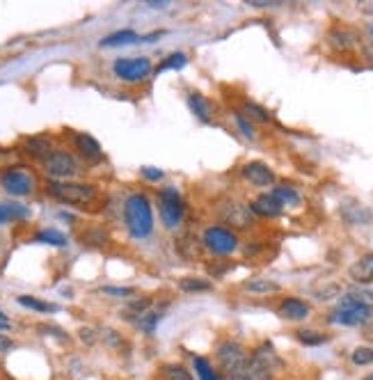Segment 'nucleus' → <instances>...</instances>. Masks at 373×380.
Returning <instances> with one entry per match:
<instances>
[{
	"label": "nucleus",
	"instance_id": "obj_26",
	"mask_svg": "<svg viewBox=\"0 0 373 380\" xmlns=\"http://www.w3.org/2000/svg\"><path fill=\"white\" fill-rule=\"evenodd\" d=\"M30 211L21 204H0V225L5 222H14V220H23L28 218Z\"/></svg>",
	"mask_w": 373,
	"mask_h": 380
},
{
	"label": "nucleus",
	"instance_id": "obj_34",
	"mask_svg": "<svg viewBox=\"0 0 373 380\" xmlns=\"http://www.w3.org/2000/svg\"><path fill=\"white\" fill-rule=\"evenodd\" d=\"M188 62V58L183 56V53H172V56H167L163 62L158 64V71H169V69H183Z\"/></svg>",
	"mask_w": 373,
	"mask_h": 380
},
{
	"label": "nucleus",
	"instance_id": "obj_27",
	"mask_svg": "<svg viewBox=\"0 0 373 380\" xmlns=\"http://www.w3.org/2000/svg\"><path fill=\"white\" fill-rule=\"evenodd\" d=\"M160 311H156V309H147L145 314H140L138 318H135V325H138V330L140 332H145V335H154L156 332V325H158L160 321Z\"/></svg>",
	"mask_w": 373,
	"mask_h": 380
},
{
	"label": "nucleus",
	"instance_id": "obj_18",
	"mask_svg": "<svg viewBox=\"0 0 373 380\" xmlns=\"http://www.w3.org/2000/svg\"><path fill=\"white\" fill-rule=\"evenodd\" d=\"M328 44L337 51H348L357 44V32L350 28H332L328 32Z\"/></svg>",
	"mask_w": 373,
	"mask_h": 380
},
{
	"label": "nucleus",
	"instance_id": "obj_48",
	"mask_svg": "<svg viewBox=\"0 0 373 380\" xmlns=\"http://www.w3.org/2000/svg\"><path fill=\"white\" fill-rule=\"evenodd\" d=\"M371 339H373V337H371Z\"/></svg>",
	"mask_w": 373,
	"mask_h": 380
},
{
	"label": "nucleus",
	"instance_id": "obj_47",
	"mask_svg": "<svg viewBox=\"0 0 373 380\" xmlns=\"http://www.w3.org/2000/svg\"><path fill=\"white\" fill-rule=\"evenodd\" d=\"M364 380H373V373H369V376H366Z\"/></svg>",
	"mask_w": 373,
	"mask_h": 380
},
{
	"label": "nucleus",
	"instance_id": "obj_22",
	"mask_svg": "<svg viewBox=\"0 0 373 380\" xmlns=\"http://www.w3.org/2000/svg\"><path fill=\"white\" fill-rule=\"evenodd\" d=\"M176 287H179L183 294H204V291L213 289V284L208 280H202V277H181V280L176 282Z\"/></svg>",
	"mask_w": 373,
	"mask_h": 380
},
{
	"label": "nucleus",
	"instance_id": "obj_45",
	"mask_svg": "<svg viewBox=\"0 0 373 380\" xmlns=\"http://www.w3.org/2000/svg\"><path fill=\"white\" fill-rule=\"evenodd\" d=\"M12 328V321H10V316L5 314L3 309H0V332H8Z\"/></svg>",
	"mask_w": 373,
	"mask_h": 380
},
{
	"label": "nucleus",
	"instance_id": "obj_42",
	"mask_svg": "<svg viewBox=\"0 0 373 380\" xmlns=\"http://www.w3.org/2000/svg\"><path fill=\"white\" fill-rule=\"evenodd\" d=\"M335 296H339V287H337V284H332V287L318 291V294H316L318 300H330V298H335Z\"/></svg>",
	"mask_w": 373,
	"mask_h": 380
},
{
	"label": "nucleus",
	"instance_id": "obj_29",
	"mask_svg": "<svg viewBox=\"0 0 373 380\" xmlns=\"http://www.w3.org/2000/svg\"><path fill=\"white\" fill-rule=\"evenodd\" d=\"M241 115H243L245 119L259 121V124H268V121H270V115H268L266 108L259 106V104H254V101H245V104H243Z\"/></svg>",
	"mask_w": 373,
	"mask_h": 380
},
{
	"label": "nucleus",
	"instance_id": "obj_5",
	"mask_svg": "<svg viewBox=\"0 0 373 380\" xmlns=\"http://www.w3.org/2000/svg\"><path fill=\"white\" fill-rule=\"evenodd\" d=\"M44 174L49 181H71L73 176L80 174V163L71 152L64 149H53V152L42 161Z\"/></svg>",
	"mask_w": 373,
	"mask_h": 380
},
{
	"label": "nucleus",
	"instance_id": "obj_43",
	"mask_svg": "<svg viewBox=\"0 0 373 380\" xmlns=\"http://www.w3.org/2000/svg\"><path fill=\"white\" fill-rule=\"evenodd\" d=\"M12 348H14V342H12L8 335L0 332V355H3V353H10Z\"/></svg>",
	"mask_w": 373,
	"mask_h": 380
},
{
	"label": "nucleus",
	"instance_id": "obj_13",
	"mask_svg": "<svg viewBox=\"0 0 373 380\" xmlns=\"http://www.w3.org/2000/svg\"><path fill=\"white\" fill-rule=\"evenodd\" d=\"M53 149H56L53 147V138L51 135H44V133L42 135H28V138L21 140V152L35 161H44Z\"/></svg>",
	"mask_w": 373,
	"mask_h": 380
},
{
	"label": "nucleus",
	"instance_id": "obj_28",
	"mask_svg": "<svg viewBox=\"0 0 373 380\" xmlns=\"http://www.w3.org/2000/svg\"><path fill=\"white\" fill-rule=\"evenodd\" d=\"M273 195L277 200H280L282 206H296L300 204V195H298V190L293 186H287V183H282V186H275L273 188Z\"/></svg>",
	"mask_w": 373,
	"mask_h": 380
},
{
	"label": "nucleus",
	"instance_id": "obj_30",
	"mask_svg": "<svg viewBox=\"0 0 373 380\" xmlns=\"http://www.w3.org/2000/svg\"><path fill=\"white\" fill-rule=\"evenodd\" d=\"M296 339L300 344H304V346H323V344L330 342L328 335H323V332H318V330H309V328L298 330L296 332Z\"/></svg>",
	"mask_w": 373,
	"mask_h": 380
},
{
	"label": "nucleus",
	"instance_id": "obj_36",
	"mask_svg": "<svg viewBox=\"0 0 373 380\" xmlns=\"http://www.w3.org/2000/svg\"><path fill=\"white\" fill-rule=\"evenodd\" d=\"M99 294L110 296V298H131L135 296V289L133 287H101Z\"/></svg>",
	"mask_w": 373,
	"mask_h": 380
},
{
	"label": "nucleus",
	"instance_id": "obj_41",
	"mask_svg": "<svg viewBox=\"0 0 373 380\" xmlns=\"http://www.w3.org/2000/svg\"><path fill=\"white\" fill-rule=\"evenodd\" d=\"M142 176H145V179H149V181L158 183L163 176H165V172H163V169H158V167H142Z\"/></svg>",
	"mask_w": 373,
	"mask_h": 380
},
{
	"label": "nucleus",
	"instance_id": "obj_31",
	"mask_svg": "<svg viewBox=\"0 0 373 380\" xmlns=\"http://www.w3.org/2000/svg\"><path fill=\"white\" fill-rule=\"evenodd\" d=\"M35 241L37 243H46V246H56V248H64L67 243V236L58 229H42V232L35 234Z\"/></svg>",
	"mask_w": 373,
	"mask_h": 380
},
{
	"label": "nucleus",
	"instance_id": "obj_15",
	"mask_svg": "<svg viewBox=\"0 0 373 380\" xmlns=\"http://www.w3.org/2000/svg\"><path fill=\"white\" fill-rule=\"evenodd\" d=\"M277 314H280L284 321H304L311 314V305L304 302L302 298H284V300L277 305Z\"/></svg>",
	"mask_w": 373,
	"mask_h": 380
},
{
	"label": "nucleus",
	"instance_id": "obj_38",
	"mask_svg": "<svg viewBox=\"0 0 373 380\" xmlns=\"http://www.w3.org/2000/svg\"><path fill=\"white\" fill-rule=\"evenodd\" d=\"M101 339H104L108 346H112V348H119V346L124 344L121 335H119L117 330H112V328H104V330H101Z\"/></svg>",
	"mask_w": 373,
	"mask_h": 380
},
{
	"label": "nucleus",
	"instance_id": "obj_1",
	"mask_svg": "<svg viewBox=\"0 0 373 380\" xmlns=\"http://www.w3.org/2000/svg\"><path fill=\"white\" fill-rule=\"evenodd\" d=\"M46 193L53 200L62 202V204H71L80 209L97 204L101 198L99 188L87 181H49L46 183Z\"/></svg>",
	"mask_w": 373,
	"mask_h": 380
},
{
	"label": "nucleus",
	"instance_id": "obj_17",
	"mask_svg": "<svg viewBox=\"0 0 373 380\" xmlns=\"http://www.w3.org/2000/svg\"><path fill=\"white\" fill-rule=\"evenodd\" d=\"M348 275L357 284H371L373 282V252L362 254L359 259L348 268Z\"/></svg>",
	"mask_w": 373,
	"mask_h": 380
},
{
	"label": "nucleus",
	"instance_id": "obj_19",
	"mask_svg": "<svg viewBox=\"0 0 373 380\" xmlns=\"http://www.w3.org/2000/svg\"><path fill=\"white\" fill-rule=\"evenodd\" d=\"M252 357L259 359V362H261L263 366H266V369L273 371V373L284 366L282 357L277 355V351L273 348V344H268V342H263L261 346H256V348L252 351Z\"/></svg>",
	"mask_w": 373,
	"mask_h": 380
},
{
	"label": "nucleus",
	"instance_id": "obj_21",
	"mask_svg": "<svg viewBox=\"0 0 373 380\" xmlns=\"http://www.w3.org/2000/svg\"><path fill=\"white\" fill-rule=\"evenodd\" d=\"M188 106H191V110L195 112V117H197V119L211 121V117H213V106H211V101L204 97V94L191 92V94H188Z\"/></svg>",
	"mask_w": 373,
	"mask_h": 380
},
{
	"label": "nucleus",
	"instance_id": "obj_35",
	"mask_svg": "<svg viewBox=\"0 0 373 380\" xmlns=\"http://www.w3.org/2000/svg\"><path fill=\"white\" fill-rule=\"evenodd\" d=\"M152 298H149V296H138V298H133V300L131 302H128V311H131V314H145V311L147 309H152Z\"/></svg>",
	"mask_w": 373,
	"mask_h": 380
},
{
	"label": "nucleus",
	"instance_id": "obj_16",
	"mask_svg": "<svg viewBox=\"0 0 373 380\" xmlns=\"http://www.w3.org/2000/svg\"><path fill=\"white\" fill-rule=\"evenodd\" d=\"M71 142H73V149H76L85 161H101L104 158V149H101L99 140L92 138L90 133H73Z\"/></svg>",
	"mask_w": 373,
	"mask_h": 380
},
{
	"label": "nucleus",
	"instance_id": "obj_3",
	"mask_svg": "<svg viewBox=\"0 0 373 380\" xmlns=\"http://www.w3.org/2000/svg\"><path fill=\"white\" fill-rule=\"evenodd\" d=\"M373 318V305H369L362 296L357 294H346L339 300V307L330 314V321L337 325H346V328H357Z\"/></svg>",
	"mask_w": 373,
	"mask_h": 380
},
{
	"label": "nucleus",
	"instance_id": "obj_11",
	"mask_svg": "<svg viewBox=\"0 0 373 380\" xmlns=\"http://www.w3.org/2000/svg\"><path fill=\"white\" fill-rule=\"evenodd\" d=\"M225 380H273V371L266 369L259 359L252 357V353L243 359L239 366H234L232 371L222 373Z\"/></svg>",
	"mask_w": 373,
	"mask_h": 380
},
{
	"label": "nucleus",
	"instance_id": "obj_12",
	"mask_svg": "<svg viewBox=\"0 0 373 380\" xmlns=\"http://www.w3.org/2000/svg\"><path fill=\"white\" fill-rule=\"evenodd\" d=\"M243 176H245V181H250L256 188H268L275 183V172L261 161L245 163V165H243Z\"/></svg>",
	"mask_w": 373,
	"mask_h": 380
},
{
	"label": "nucleus",
	"instance_id": "obj_32",
	"mask_svg": "<svg viewBox=\"0 0 373 380\" xmlns=\"http://www.w3.org/2000/svg\"><path fill=\"white\" fill-rule=\"evenodd\" d=\"M131 42H138V32H133V30H119V32H112V35H108L106 39H101V46H121V44H131Z\"/></svg>",
	"mask_w": 373,
	"mask_h": 380
},
{
	"label": "nucleus",
	"instance_id": "obj_10",
	"mask_svg": "<svg viewBox=\"0 0 373 380\" xmlns=\"http://www.w3.org/2000/svg\"><path fill=\"white\" fill-rule=\"evenodd\" d=\"M218 213H220V218L225 220L227 225H232L234 229H250L254 225V215L250 211V206L243 204V202H236V200L222 202Z\"/></svg>",
	"mask_w": 373,
	"mask_h": 380
},
{
	"label": "nucleus",
	"instance_id": "obj_40",
	"mask_svg": "<svg viewBox=\"0 0 373 380\" xmlns=\"http://www.w3.org/2000/svg\"><path fill=\"white\" fill-rule=\"evenodd\" d=\"M234 119H236V124H239V128L243 131V135H245V138H250V140H254V128H252V124H250V121L243 117L241 112H236Z\"/></svg>",
	"mask_w": 373,
	"mask_h": 380
},
{
	"label": "nucleus",
	"instance_id": "obj_8",
	"mask_svg": "<svg viewBox=\"0 0 373 380\" xmlns=\"http://www.w3.org/2000/svg\"><path fill=\"white\" fill-rule=\"evenodd\" d=\"M115 76L124 83H140L152 73V60L149 58H119L112 64Z\"/></svg>",
	"mask_w": 373,
	"mask_h": 380
},
{
	"label": "nucleus",
	"instance_id": "obj_25",
	"mask_svg": "<svg viewBox=\"0 0 373 380\" xmlns=\"http://www.w3.org/2000/svg\"><path fill=\"white\" fill-rule=\"evenodd\" d=\"M193 366H195V373H197V380H225L218 371L213 369V364L202 355L193 357Z\"/></svg>",
	"mask_w": 373,
	"mask_h": 380
},
{
	"label": "nucleus",
	"instance_id": "obj_37",
	"mask_svg": "<svg viewBox=\"0 0 373 380\" xmlns=\"http://www.w3.org/2000/svg\"><path fill=\"white\" fill-rule=\"evenodd\" d=\"M37 330L42 332V335H51V337L60 339V342H69V335H67V332H64L62 328H58V325L42 323V325H37Z\"/></svg>",
	"mask_w": 373,
	"mask_h": 380
},
{
	"label": "nucleus",
	"instance_id": "obj_44",
	"mask_svg": "<svg viewBox=\"0 0 373 380\" xmlns=\"http://www.w3.org/2000/svg\"><path fill=\"white\" fill-rule=\"evenodd\" d=\"M78 337L83 339V342H87V344H94L97 342V335L90 330V328H83V330H78Z\"/></svg>",
	"mask_w": 373,
	"mask_h": 380
},
{
	"label": "nucleus",
	"instance_id": "obj_6",
	"mask_svg": "<svg viewBox=\"0 0 373 380\" xmlns=\"http://www.w3.org/2000/svg\"><path fill=\"white\" fill-rule=\"evenodd\" d=\"M158 213L163 225L167 229H176L181 225L183 215H186V204H183V198L179 195L176 188H160L158 190Z\"/></svg>",
	"mask_w": 373,
	"mask_h": 380
},
{
	"label": "nucleus",
	"instance_id": "obj_33",
	"mask_svg": "<svg viewBox=\"0 0 373 380\" xmlns=\"http://www.w3.org/2000/svg\"><path fill=\"white\" fill-rule=\"evenodd\" d=\"M350 362L355 366L373 364V348H371V346H357V348L350 353Z\"/></svg>",
	"mask_w": 373,
	"mask_h": 380
},
{
	"label": "nucleus",
	"instance_id": "obj_2",
	"mask_svg": "<svg viewBox=\"0 0 373 380\" xmlns=\"http://www.w3.org/2000/svg\"><path fill=\"white\" fill-rule=\"evenodd\" d=\"M124 220L126 229L133 239H147L154 232V211L152 202L145 193H133L128 195L124 202Z\"/></svg>",
	"mask_w": 373,
	"mask_h": 380
},
{
	"label": "nucleus",
	"instance_id": "obj_14",
	"mask_svg": "<svg viewBox=\"0 0 373 380\" xmlns=\"http://www.w3.org/2000/svg\"><path fill=\"white\" fill-rule=\"evenodd\" d=\"M250 211L252 215H259V218H280L284 206L280 204V200L275 198L273 193H263L256 200L250 202Z\"/></svg>",
	"mask_w": 373,
	"mask_h": 380
},
{
	"label": "nucleus",
	"instance_id": "obj_39",
	"mask_svg": "<svg viewBox=\"0 0 373 380\" xmlns=\"http://www.w3.org/2000/svg\"><path fill=\"white\" fill-rule=\"evenodd\" d=\"M83 241L92 243V246H104V243L108 241V234L101 232V229H90V232L83 234Z\"/></svg>",
	"mask_w": 373,
	"mask_h": 380
},
{
	"label": "nucleus",
	"instance_id": "obj_24",
	"mask_svg": "<svg viewBox=\"0 0 373 380\" xmlns=\"http://www.w3.org/2000/svg\"><path fill=\"white\" fill-rule=\"evenodd\" d=\"M16 302L25 309L39 311V314H51V311H58V307L53 302L39 300V298H35V296H16Z\"/></svg>",
	"mask_w": 373,
	"mask_h": 380
},
{
	"label": "nucleus",
	"instance_id": "obj_20",
	"mask_svg": "<svg viewBox=\"0 0 373 380\" xmlns=\"http://www.w3.org/2000/svg\"><path fill=\"white\" fill-rule=\"evenodd\" d=\"M243 289L254 296H270V294H280L282 291L280 284L275 280H268V277H250V280H245V284H243Z\"/></svg>",
	"mask_w": 373,
	"mask_h": 380
},
{
	"label": "nucleus",
	"instance_id": "obj_9",
	"mask_svg": "<svg viewBox=\"0 0 373 380\" xmlns=\"http://www.w3.org/2000/svg\"><path fill=\"white\" fill-rule=\"evenodd\" d=\"M250 353L245 351V346L241 342H236V339H225V342H220L215 346V362L222 369V373L232 371L234 366H239L243 359H245Z\"/></svg>",
	"mask_w": 373,
	"mask_h": 380
},
{
	"label": "nucleus",
	"instance_id": "obj_23",
	"mask_svg": "<svg viewBox=\"0 0 373 380\" xmlns=\"http://www.w3.org/2000/svg\"><path fill=\"white\" fill-rule=\"evenodd\" d=\"M158 376L163 380H193V373L188 371L183 364H176V362L163 364L160 369H158Z\"/></svg>",
	"mask_w": 373,
	"mask_h": 380
},
{
	"label": "nucleus",
	"instance_id": "obj_4",
	"mask_svg": "<svg viewBox=\"0 0 373 380\" xmlns=\"http://www.w3.org/2000/svg\"><path fill=\"white\" fill-rule=\"evenodd\" d=\"M0 186L12 198H28L37 190V176L28 165H12L0 172Z\"/></svg>",
	"mask_w": 373,
	"mask_h": 380
},
{
	"label": "nucleus",
	"instance_id": "obj_46",
	"mask_svg": "<svg viewBox=\"0 0 373 380\" xmlns=\"http://www.w3.org/2000/svg\"><path fill=\"white\" fill-rule=\"evenodd\" d=\"M366 30L371 32V39H373V25H366Z\"/></svg>",
	"mask_w": 373,
	"mask_h": 380
},
{
	"label": "nucleus",
	"instance_id": "obj_7",
	"mask_svg": "<svg viewBox=\"0 0 373 380\" xmlns=\"http://www.w3.org/2000/svg\"><path fill=\"white\" fill-rule=\"evenodd\" d=\"M202 243H204V248L211 254L225 257V254L236 252V248H239V236H236L232 229H227L222 225H211L204 229V234H202Z\"/></svg>",
	"mask_w": 373,
	"mask_h": 380
}]
</instances>
